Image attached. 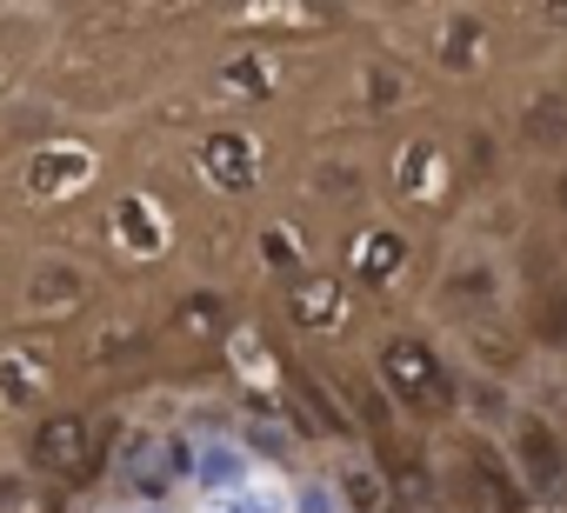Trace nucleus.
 I'll use <instances>...</instances> for the list:
<instances>
[{
  "instance_id": "9b49d317",
  "label": "nucleus",
  "mask_w": 567,
  "mask_h": 513,
  "mask_svg": "<svg viewBox=\"0 0 567 513\" xmlns=\"http://www.w3.org/2000/svg\"><path fill=\"white\" fill-rule=\"evenodd\" d=\"M0 513H48V506H41V500H28V493H14L8 506H0Z\"/></svg>"
},
{
  "instance_id": "4468645a",
  "label": "nucleus",
  "mask_w": 567,
  "mask_h": 513,
  "mask_svg": "<svg viewBox=\"0 0 567 513\" xmlns=\"http://www.w3.org/2000/svg\"><path fill=\"white\" fill-rule=\"evenodd\" d=\"M0 294H8V253H0Z\"/></svg>"
},
{
  "instance_id": "f257e3e1",
  "label": "nucleus",
  "mask_w": 567,
  "mask_h": 513,
  "mask_svg": "<svg viewBox=\"0 0 567 513\" xmlns=\"http://www.w3.org/2000/svg\"><path fill=\"white\" fill-rule=\"evenodd\" d=\"M121 427L107 413H81V407H48L28 420V473L34 480H61V486H87L107 473Z\"/></svg>"
},
{
  "instance_id": "1a4fd4ad",
  "label": "nucleus",
  "mask_w": 567,
  "mask_h": 513,
  "mask_svg": "<svg viewBox=\"0 0 567 513\" xmlns=\"http://www.w3.org/2000/svg\"><path fill=\"white\" fill-rule=\"evenodd\" d=\"M348 268H354V281L388 287V281H401V268H408V240H401L394 227H361V233L348 240Z\"/></svg>"
},
{
  "instance_id": "f8f14e48",
  "label": "nucleus",
  "mask_w": 567,
  "mask_h": 513,
  "mask_svg": "<svg viewBox=\"0 0 567 513\" xmlns=\"http://www.w3.org/2000/svg\"><path fill=\"white\" fill-rule=\"evenodd\" d=\"M14 87V67H8V54H0V94H8Z\"/></svg>"
},
{
  "instance_id": "ddd939ff",
  "label": "nucleus",
  "mask_w": 567,
  "mask_h": 513,
  "mask_svg": "<svg viewBox=\"0 0 567 513\" xmlns=\"http://www.w3.org/2000/svg\"><path fill=\"white\" fill-rule=\"evenodd\" d=\"M554 200H560V213H567V167H560V180H554Z\"/></svg>"
},
{
  "instance_id": "0eeeda50",
  "label": "nucleus",
  "mask_w": 567,
  "mask_h": 513,
  "mask_svg": "<svg viewBox=\"0 0 567 513\" xmlns=\"http://www.w3.org/2000/svg\"><path fill=\"white\" fill-rule=\"evenodd\" d=\"M48 354L34 341H0V413H34L48 400Z\"/></svg>"
},
{
  "instance_id": "f03ea898",
  "label": "nucleus",
  "mask_w": 567,
  "mask_h": 513,
  "mask_svg": "<svg viewBox=\"0 0 567 513\" xmlns=\"http://www.w3.org/2000/svg\"><path fill=\"white\" fill-rule=\"evenodd\" d=\"M374 380H381V394H388L394 413L427 420V427L454 420V407H461V380H454L447 354L427 334H388L381 354H374Z\"/></svg>"
},
{
  "instance_id": "20e7f679",
  "label": "nucleus",
  "mask_w": 567,
  "mask_h": 513,
  "mask_svg": "<svg viewBox=\"0 0 567 513\" xmlns=\"http://www.w3.org/2000/svg\"><path fill=\"white\" fill-rule=\"evenodd\" d=\"M81 307H87V268L68 261V253H41V261L28 268V281H21V321L61 327V321H74Z\"/></svg>"
},
{
  "instance_id": "7ed1b4c3",
  "label": "nucleus",
  "mask_w": 567,
  "mask_h": 513,
  "mask_svg": "<svg viewBox=\"0 0 567 513\" xmlns=\"http://www.w3.org/2000/svg\"><path fill=\"white\" fill-rule=\"evenodd\" d=\"M507 467L520 473V493L554 500L567 486V440L547 413H514L507 420Z\"/></svg>"
},
{
  "instance_id": "423d86ee",
  "label": "nucleus",
  "mask_w": 567,
  "mask_h": 513,
  "mask_svg": "<svg viewBox=\"0 0 567 513\" xmlns=\"http://www.w3.org/2000/svg\"><path fill=\"white\" fill-rule=\"evenodd\" d=\"M87 180H94V160H87L81 147H34V154H28V167H21V193H28V200H41V207H54V200L81 193Z\"/></svg>"
},
{
  "instance_id": "9d476101",
  "label": "nucleus",
  "mask_w": 567,
  "mask_h": 513,
  "mask_svg": "<svg viewBox=\"0 0 567 513\" xmlns=\"http://www.w3.org/2000/svg\"><path fill=\"white\" fill-rule=\"evenodd\" d=\"M181 327L200 334V341H214V334H227V314H220L214 294H194V301H181Z\"/></svg>"
},
{
  "instance_id": "6e6552de",
  "label": "nucleus",
  "mask_w": 567,
  "mask_h": 513,
  "mask_svg": "<svg viewBox=\"0 0 567 513\" xmlns=\"http://www.w3.org/2000/svg\"><path fill=\"white\" fill-rule=\"evenodd\" d=\"M194 160H200V174H207L220 193H247V187L260 180V160H254V140H247V134H207V140L194 147Z\"/></svg>"
},
{
  "instance_id": "39448f33",
  "label": "nucleus",
  "mask_w": 567,
  "mask_h": 513,
  "mask_svg": "<svg viewBox=\"0 0 567 513\" xmlns=\"http://www.w3.org/2000/svg\"><path fill=\"white\" fill-rule=\"evenodd\" d=\"M288 321H295L301 334H321V341L348 334V321H354L348 281H341L334 268H301V274L288 281Z\"/></svg>"
}]
</instances>
